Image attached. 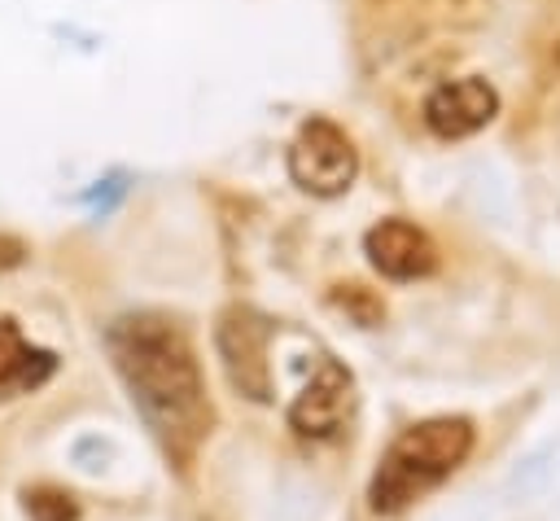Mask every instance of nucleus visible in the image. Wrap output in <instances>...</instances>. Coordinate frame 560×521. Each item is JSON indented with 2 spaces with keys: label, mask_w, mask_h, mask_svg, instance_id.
Here are the masks:
<instances>
[{
  "label": "nucleus",
  "mask_w": 560,
  "mask_h": 521,
  "mask_svg": "<svg viewBox=\"0 0 560 521\" xmlns=\"http://www.w3.org/2000/svg\"><path fill=\"white\" fill-rule=\"evenodd\" d=\"M22 508L31 521H74L79 517V503L57 486H31L22 495Z\"/></svg>",
  "instance_id": "9"
},
{
  "label": "nucleus",
  "mask_w": 560,
  "mask_h": 521,
  "mask_svg": "<svg viewBox=\"0 0 560 521\" xmlns=\"http://www.w3.org/2000/svg\"><path fill=\"white\" fill-rule=\"evenodd\" d=\"M26 241L22 236H13V232H0V271H13V267H22L26 263Z\"/></svg>",
  "instance_id": "11"
},
{
  "label": "nucleus",
  "mask_w": 560,
  "mask_h": 521,
  "mask_svg": "<svg viewBox=\"0 0 560 521\" xmlns=\"http://www.w3.org/2000/svg\"><path fill=\"white\" fill-rule=\"evenodd\" d=\"M332 302L341 306V311H350L359 324H376L381 315H385V306H381V298L372 293V289H363V285H337V293H332Z\"/></svg>",
  "instance_id": "10"
},
{
  "label": "nucleus",
  "mask_w": 560,
  "mask_h": 521,
  "mask_svg": "<svg viewBox=\"0 0 560 521\" xmlns=\"http://www.w3.org/2000/svg\"><path fill=\"white\" fill-rule=\"evenodd\" d=\"M52 368H57L52 350L31 346L13 320H0V398L39 390L52 377Z\"/></svg>",
  "instance_id": "8"
},
{
  "label": "nucleus",
  "mask_w": 560,
  "mask_h": 521,
  "mask_svg": "<svg viewBox=\"0 0 560 521\" xmlns=\"http://www.w3.org/2000/svg\"><path fill=\"white\" fill-rule=\"evenodd\" d=\"M472 451V425L464 416H433L402 429L381 455L368 499L376 512H398L438 482H446Z\"/></svg>",
  "instance_id": "2"
},
{
  "label": "nucleus",
  "mask_w": 560,
  "mask_h": 521,
  "mask_svg": "<svg viewBox=\"0 0 560 521\" xmlns=\"http://www.w3.org/2000/svg\"><path fill=\"white\" fill-rule=\"evenodd\" d=\"M363 250H368L372 267L389 280H416V276H429L438 267L433 236L407 219H381L376 228H368Z\"/></svg>",
  "instance_id": "7"
},
{
  "label": "nucleus",
  "mask_w": 560,
  "mask_h": 521,
  "mask_svg": "<svg viewBox=\"0 0 560 521\" xmlns=\"http://www.w3.org/2000/svg\"><path fill=\"white\" fill-rule=\"evenodd\" d=\"M105 341L131 403L140 407V416L149 420L166 455L188 460L214 420L206 377L188 333L171 315L140 311V315L114 320Z\"/></svg>",
  "instance_id": "1"
},
{
  "label": "nucleus",
  "mask_w": 560,
  "mask_h": 521,
  "mask_svg": "<svg viewBox=\"0 0 560 521\" xmlns=\"http://www.w3.org/2000/svg\"><path fill=\"white\" fill-rule=\"evenodd\" d=\"M354 407V381L337 359H324L289 407V425L302 438H332Z\"/></svg>",
  "instance_id": "6"
},
{
  "label": "nucleus",
  "mask_w": 560,
  "mask_h": 521,
  "mask_svg": "<svg viewBox=\"0 0 560 521\" xmlns=\"http://www.w3.org/2000/svg\"><path fill=\"white\" fill-rule=\"evenodd\" d=\"M289 175L311 197H337L359 175V149L332 118H306L289 144Z\"/></svg>",
  "instance_id": "3"
},
{
  "label": "nucleus",
  "mask_w": 560,
  "mask_h": 521,
  "mask_svg": "<svg viewBox=\"0 0 560 521\" xmlns=\"http://www.w3.org/2000/svg\"><path fill=\"white\" fill-rule=\"evenodd\" d=\"M499 114V92L481 79V74H464V79H446L424 96V123L433 136L442 140H459L481 131L490 118Z\"/></svg>",
  "instance_id": "5"
},
{
  "label": "nucleus",
  "mask_w": 560,
  "mask_h": 521,
  "mask_svg": "<svg viewBox=\"0 0 560 521\" xmlns=\"http://www.w3.org/2000/svg\"><path fill=\"white\" fill-rule=\"evenodd\" d=\"M267 320L254 306H228L214 324V346L223 359V372L236 394L267 403L271 398V359H267Z\"/></svg>",
  "instance_id": "4"
}]
</instances>
